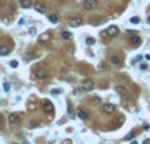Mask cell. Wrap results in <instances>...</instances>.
Here are the masks:
<instances>
[{
  "instance_id": "cell-1",
  "label": "cell",
  "mask_w": 150,
  "mask_h": 144,
  "mask_svg": "<svg viewBox=\"0 0 150 144\" xmlns=\"http://www.w3.org/2000/svg\"><path fill=\"white\" fill-rule=\"evenodd\" d=\"M21 122V115L17 114V112H13L9 115V124L11 126H17Z\"/></svg>"
},
{
  "instance_id": "cell-2",
  "label": "cell",
  "mask_w": 150,
  "mask_h": 144,
  "mask_svg": "<svg viewBox=\"0 0 150 144\" xmlns=\"http://www.w3.org/2000/svg\"><path fill=\"white\" fill-rule=\"evenodd\" d=\"M96 4H97L96 0H84V3H83L84 8H86V9H88V11L95 9V8H96Z\"/></svg>"
},
{
  "instance_id": "cell-3",
  "label": "cell",
  "mask_w": 150,
  "mask_h": 144,
  "mask_svg": "<svg viewBox=\"0 0 150 144\" xmlns=\"http://www.w3.org/2000/svg\"><path fill=\"white\" fill-rule=\"evenodd\" d=\"M83 24V20H82V17H79V16H75V17H72V19L70 20V25L71 27H80Z\"/></svg>"
},
{
  "instance_id": "cell-4",
  "label": "cell",
  "mask_w": 150,
  "mask_h": 144,
  "mask_svg": "<svg viewBox=\"0 0 150 144\" xmlns=\"http://www.w3.org/2000/svg\"><path fill=\"white\" fill-rule=\"evenodd\" d=\"M36 77H37L38 79H44V78H46V77H48V71H46V69H44V67H38V69H37V71H36Z\"/></svg>"
},
{
  "instance_id": "cell-5",
  "label": "cell",
  "mask_w": 150,
  "mask_h": 144,
  "mask_svg": "<svg viewBox=\"0 0 150 144\" xmlns=\"http://www.w3.org/2000/svg\"><path fill=\"white\" fill-rule=\"evenodd\" d=\"M117 33H119V28L116 25H109L107 28V34H108V36L113 37V36H116Z\"/></svg>"
},
{
  "instance_id": "cell-6",
  "label": "cell",
  "mask_w": 150,
  "mask_h": 144,
  "mask_svg": "<svg viewBox=\"0 0 150 144\" xmlns=\"http://www.w3.org/2000/svg\"><path fill=\"white\" fill-rule=\"evenodd\" d=\"M115 110H116V107H115V105H112V103H105V105L103 106V111L105 114H112Z\"/></svg>"
},
{
  "instance_id": "cell-7",
  "label": "cell",
  "mask_w": 150,
  "mask_h": 144,
  "mask_svg": "<svg viewBox=\"0 0 150 144\" xmlns=\"http://www.w3.org/2000/svg\"><path fill=\"white\" fill-rule=\"evenodd\" d=\"M42 107H44V110H45V111H48V112L54 111V106H53V103H51L50 101H44Z\"/></svg>"
},
{
  "instance_id": "cell-8",
  "label": "cell",
  "mask_w": 150,
  "mask_h": 144,
  "mask_svg": "<svg viewBox=\"0 0 150 144\" xmlns=\"http://www.w3.org/2000/svg\"><path fill=\"white\" fill-rule=\"evenodd\" d=\"M94 82H92L91 79H86L84 82H83V90H86V91H91L92 89H94Z\"/></svg>"
},
{
  "instance_id": "cell-9",
  "label": "cell",
  "mask_w": 150,
  "mask_h": 144,
  "mask_svg": "<svg viewBox=\"0 0 150 144\" xmlns=\"http://www.w3.org/2000/svg\"><path fill=\"white\" fill-rule=\"evenodd\" d=\"M33 7H34V9H36L37 12H40V13H45V12H46V7H45L42 3H36V4H33Z\"/></svg>"
},
{
  "instance_id": "cell-10",
  "label": "cell",
  "mask_w": 150,
  "mask_h": 144,
  "mask_svg": "<svg viewBox=\"0 0 150 144\" xmlns=\"http://www.w3.org/2000/svg\"><path fill=\"white\" fill-rule=\"evenodd\" d=\"M20 5L22 8H30L33 3H32V0H20Z\"/></svg>"
},
{
  "instance_id": "cell-11",
  "label": "cell",
  "mask_w": 150,
  "mask_h": 144,
  "mask_svg": "<svg viewBox=\"0 0 150 144\" xmlns=\"http://www.w3.org/2000/svg\"><path fill=\"white\" fill-rule=\"evenodd\" d=\"M8 53H9V46H7V45H2V46H0V54L5 56Z\"/></svg>"
},
{
  "instance_id": "cell-12",
  "label": "cell",
  "mask_w": 150,
  "mask_h": 144,
  "mask_svg": "<svg viewBox=\"0 0 150 144\" xmlns=\"http://www.w3.org/2000/svg\"><path fill=\"white\" fill-rule=\"evenodd\" d=\"M130 42L133 44V45H137V44L141 42V38L138 37V36H130Z\"/></svg>"
},
{
  "instance_id": "cell-13",
  "label": "cell",
  "mask_w": 150,
  "mask_h": 144,
  "mask_svg": "<svg viewBox=\"0 0 150 144\" xmlns=\"http://www.w3.org/2000/svg\"><path fill=\"white\" fill-rule=\"evenodd\" d=\"M117 93L120 94V95H126V93H128V91H126V89L124 87V86H117Z\"/></svg>"
},
{
  "instance_id": "cell-14",
  "label": "cell",
  "mask_w": 150,
  "mask_h": 144,
  "mask_svg": "<svg viewBox=\"0 0 150 144\" xmlns=\"http://www.w3.org/2000/svg\"><path fill=\"white\" fill-rule=\"evenodd\" d=\"M111 61H112V64H115V65L121 64V60H120L119 56H112V57H111Z\"/></svg>"
},
{
  "instance_id": "cell-15",
  "label": "cell",
  "mask_w": 150,
  "mask_h": 144,
  "mask_svg": "<svg viewBox=\"0 0 150 144\" xmlns=\"http://www.w3.org/2000/svg\"><path fill=\"white\" fill-rule=\"evenodd\" d=\"M62 37L65 38V40H70L71 38V33L70 32H63L62 33Z\"/></svg>"
},
{
  "instance_id": "cell-16",
  "label": "cell",
  "mask_w": 150,
  "mask_h": 144,
  "mask_svg": "<svg viewBox=\"0 0 150 144\" xmlns=\"http://www.w3.org/2000/svg\"><path fill=\"white\" fill-rule=\"evenodd\" d=\"M48 17H49V20H50L51 22H57V21H58V17H57L55 15H49Z\"/></svg>"
},
{
  "instance_id": "cell-17",
  "label": "cell",
  "mask_w": 150,
  "mask_h": 144,
  "mask_svg": "<svg viewBox=\"0 0 150 144\" xmlns=\"http://www.w3.org/2000/svg\"><path fill=\"white\" fill-rule=\"evenodd\" d=\"M78 115H79V116L82 118V119H87V118H88V114H87V112H84V111H79Z\"/></svg>"
},
{
  "instance_id": "cell-18",
  "label": "cell",
  "mask_w": 150,
  "mask_h": 144,
  "mask_svg": "<svg viewBox=\"0 0 150 144\" xmlns=\"http://www.w3.org/2000/svg\"><path fill=\"white\" fill-rule=\"evenodd\" d=\"M134 135H136V130H133V131H130V134H129L128 136H126V137H125V139H126V140H130V139H132V137H133Z\"/></svg>"
},
{
  "instance_id": "cell-19",
  "label": "cell",
  "mask_w": 150,
  "mask_h": 144,
  "mask_svg": "<svg viewBox=\"0 0 150 144\" xmlns=\"http://www.w3.org/2000/svg\"><path fill=\"white\" fill-rule=\"evenodd\" d=\"M130 22H133V24H138V22H140V17H132Z\"/></svg>"
},
{
  "instance_id": "cell-20",
  "label": "cell",
  "mask_w": 150,
  "mask_h": 144,
  "mask_svg": "<svg viewBox=\"0 0 150 144\" xmlns=\"http://www.w3.org/2000/svg\"><path fill=\"white\" fill-rule=\"evenodd\" d=\"M86 42H87L88 45H92V44H94V42H95V40H94V38H92V37H88L87 40H86Z\"/></svg>"
},
{
  "instance_id": "cell-21",
  "label": "cell",
  "mask_w": 150,
  "mask_h": 144,
  "mask_svg": "<svg viewBox=\"0 0 150 144\" xmlns=\"http://www.w3.org/2000/svg\"><path fill=\"white\" fill-rule=\"evenodd\" d=\"M50 93L53 94V95H58V94H61V90H51Z\"/></svg>"
},
{
  "instance_id": "cell-22",
  "label": "cell",
  "mask_w": 150,
  "mask_h": 144,
  "mask_svg": "<svg viewBox=\"0 0 150 144\" xmlns=\"http://www.w3.org/2000/svg\"><path fill=\"white\" fill-rule=\"evenodd\" d=\"M36 32H37V29H36V28H34V27H33V28H30V29H29V33L32 34V36H33V34H36Z\"/></svg>"
},
{
  "instance_id": "cell-23",
  "label": "cell",
  "mask_w": 150,
  "mask_h": 144,
  "mask_svg": "<svg viewBox=\"0 0 150 144\" xmlns=\"http://www.w3.org/2000/svg\"><path fill=\"white\" fill-rule=\"evenodd\" d=\"M17 65H19V62H17V61H11V66L17 67Z\"/></svg>"
},
{
  "instance_id": "cell-24",
  "label": "cell",
  "mask_w": 150,
  "mask_h": 144,
  "mask_svg": "<svg viewBox=\"0 0 150 144\" xmlns=\"http://www.w3.org/2000/svg\"><path fill=\"white\" fill-rule=\"evenodd\" d=\"M4 90H5V91L9 90V83H4Z\"/></svg>"
},
{
  "instance_id": "cell-25",
  "label": "cell",
  "mask_w": 150,
  "mask_h": 144,
  "mask_svg": "<svg viewBox=\"0 0 150 144\" xmlns=\"http://www.w3.org/2000/svg\"><path fill=\"white\" fill-rule=\"evenodd\" d=\"M146 69H147L146 65H141V70H146Z\"/></svg>"
},
{
  "instance_id": "cell-26",
  "label": "cell",
  "mask_w": 150,
  "mask_h": 144,
  "mask_svg": "<svg viewBox=\"0 0 150 144\" xmlns=\"http://www.w3.org/2000/svg\"><path fill=\"white\" fill-rule=\"evenodd\" d=\"M0 124H3V115L0 114Z\"/></svg>"
},
{
  "instance_id": "cell-27",
  "label": "cell",
  "mask_w": 150,
  "mask_h": 144,
  "mask_svg": "<svg viewBox=\"0 0 150 144\" xmlns=\"http://www.w3.org/2000/svg\"><path fill=\"white\" fill-rule=\"evenodd\" d=\"M141 57H142V56H137V58L134 60V62H136V61H140V60H141Z\"/></svg>"
},
{
  "instance_id": "cell-28",
  "label": "cell",
  "mask_w": 150,
  "mask_h": 144,
  "mask_svg": "<svg viewBox=\"0 0 150 144\" xmlns=\"http://www.w3.org/2000/svg\"><path fill=\"white\" fill-rule=\"evenodd\" d=\"M143 144H150V139H146L145 141H143Z\"/></svg>"
},
{
  "instance_id": "cell-29",
  "label": "cell",
  "mask_w": 150,
  "mask_h": 144,
  "mask_svg": "<svg viewBox=\"0 0 150 144\" xmlns=\"http://www.w3.org/2000/svg\"><path fill=\"white\" fill-rule=\"evenodd\" d=\"M145 58H146L147 61H150V54H146V56H145Z\"/></svg>"
},
{
  "instance_id": "cell-30",
  "label": "cell",
  "mask_w": 150,
  "mask_h": 144,
  "mask_svg": "<svg viewBox=\"0 0 150 144\" xmlns=\"http://www.w3.org/2000/svg\"><path fill=\"white\" fill-rule=\"evenodd\" d=\"M19 24H20V25H22V24H24V19H21V20L19 21Z\"/></svg>"
},
{
  "instance_id": "cell-31",
  "label": "cell",
  "mask_w": 150,
  "mask_h": 144,
  "mask_svg": "<svg viewBox=\"0 0 150 144\" xmlns=\"http://www.w3.org/2000/svg\"><path fill=\"white\" fill-rule=\"evenodd\" d=\"M147 24H150V17H147Z\"/></svg>"
},
{
  "instance_id": "cell-32",
  "label": "cell",
  "mask_w": 150,
  "mask_h": 144,
  "mask_svg": "<svg viewBox=\"0 0 150 144\" xmlns=\"http://www.w3.org/2000/svg\"><path fill=\"white\" fill-rule=\"evenodd\" d=\"M132 144H137V143H136V141H133V143H132Z\"/></svg>"
}]
</instances>
